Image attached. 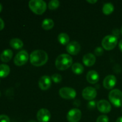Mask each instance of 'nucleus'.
Listing matches in <instances>:
<instances>
[{
  "mask_svg": "<svg viewBox=\"0 0 122 122\" xmlns=\"http://www.w3.org/2000/svg\"><path fill=\"white\" fill-rule=\"evenodd\" d=\"M71 69L74 73L76 75H81L84 71V67L79 63H75L71 66Z\"/></svg>",
  "mask_w": 122,
  "mask_h": 122,
  "instance_id": "nucleus-21",
  "label": "nucleus"
},
{
  "mask_svg": "<svg viewBox=\"0 0 122 122\" xmlns=\"http://www.w3.org/2000/svg\"><path fill=\"white\" fill-rule=\"evenodd\" d=\"M39 86L42 90L45 91L48 89L51 85V79L47 75L42 76L39 80L38 82Z\"/></svg>",
  "mask_w": 122,
  "mask_h": 122,
  "instance_id": "nucleus-12",
  "label": "nucleus"
},
{
  "mask_svg": "<svg viewBox=\"0 0 122 122\" xmlns=\"http://www.w3.org/2000/svg\"><path fill=\"white\" fill-rule=\"evenodd\" d=\"M100 79L98 73L95 70H90L86 75V80L89 83L95 84L97 83Z\"/></svg>",
  "mask_w": 122,
  "mask_h": 122,
  "instance_id": "nucleus-15",
  "label": "nucleus"
},
{
  "mask_svg": "<svg viewBox=\"0 0 122 122\" xmlns=\"http://www.w3.org/2000/svg\"><path fill=\"white\" fill-rule=\"evenodd\" d=\"M60 5V2L58 0H52L48 4V8L51 10L57 9Z\"/></svg>",
  "mask_w": 122,
  "mask_h": 122,
  "instance_id": "nucleus-24",
  "label": "nucleus"
},
{
  "mask_svg": "<svg viewBox=\"0 0 122 122\" xmlns=\"http://www.w3.org/2000/svg\"><path fill=\"white\" fill-rule=\"evenodd\" d=\"M117 82V79L115 76L110 75L106 76L103 81V86L107 89H113L115 86Z\"/></svg>",
  "mask_w": 122,
  "mask_h": 122,
  "instance_id": "nucleus-13",
  "label": "nucleus"
},
{
  "mask_svg": "<svg viewBox=\"0 0 122 122\" xmlns=\"http://www.w3.org/2000/svg\"><path fill=\"white\" fill-rule=\"evenodd\" d=\"M80 104H81V102H80V101H78V100H76V101H75V102H74L75 106H79L80 105Z\"/></svg>",
  "mask_w": 122,
  "mask_h": 122,
  "instance_id": "nucleus-34",
  "label": "nucleus"
},
{
  "mask_svg": "<svg viewBox=\"0 0 122 122\" xmlns=\"http://www.w3.org/2000/svg\"><path fill=\"white\" fill-rule=\"evenodd\" d=\"M13 51L10 49H7V50H5L4 51H2L1 56H0V58L2 62L7 63L11 60V59L13 57Z\"/></svg>",
  "mask_w": 122,
  "mask_h": 122,
  "instance_id": "nucleus-17",
  "label": "nucleus"
},
{
  "mask_svg": "<svg viewBox=\"0 0 122 122\" xmlns=\"http://www.w3.org/2000/svg\"><path fill=\"white\" fill-rule=\"evenodd\" d=\"M81 45L76 41H71L67 44L66 46V50L70 54H77L81 51Z\"/></svg>",
  "mask_w": 122,
  "mask_h": 122,
  "instance_id": "nucleus-11",
  "label": "nucleus"
},
{
  "mask_svg": "<svg viewBox=\"0 0 122 122\" xmlns=\"http://www.w3.org/2000/svg\"><path fill=\"white\" fill-rule=\"evenodd\" d=\"M29 57L28 52L26 50H21L15 55L14 63L17 66H21L27 63Z\"/></svg>",
  "mask_w": 122,
  "mask_h": 122,
  "instance_id": "nucleus-6",
  "label": "nucleus"
},
{
  "mask_svg": "<svg viewBox=\"0 0 122 122\" xmlns=\"http://www.w3.org/2000/svg\"><path fill=\"white\" fill-rule=\"evenodd\" d=\"M109 119L106 115H101L98 117L97 122H108Z\"/></svg>",
  "mask_w": 122,
  "mask_h": 122,
  "instance_id": "nucleus-27",
  "label": "nucleus"
},
{
  "mask_svg": "<svg viewBox=\"0 0 122 122\" xmlns=\"http://www.w3.org/2000/svg\"><path fill=\"white\" fill-rule=\"evenodd\" d=\"M10 118L4 114L0 115V122H10Z\"/></svg>",
  "mask_w": 122,
  "mask_h": 122,
  "instance_id": "nucleus-29",
  "label": "nucleus"
},
{
  "mask_svg": "<svg viewBox=\"0 0 122 122\" xmlns=\"http://www.w3.org/2000/svg\"><path fill=\"white\" fill-rule=\"evenodd\" d=\"M120 32H121V33L122 34V27H121V30H120Z\"/></svg>",
  "mask_w": 122,
  "mask_h": 122,
  "instance_id": "nucleus-38",
  "label": "nucleus"
},
{
  "mask_svg": "<svg viewBox=\"0 0 122 122\" xmlns=\"http://www.w3.org/2000/svg\"><path fill=\"white\" fill-rule=\"evenodd\" d=\"M113 36H116V38H117L118 36H119V34H120V31L118 29H114V30H113Z\"/></svg>",
  "mask_w": 122,
  "mask_h": 122,
  "instance_id": "nucleus-30",
  "label": "nucleus"
},
{
  "mask_svg": "<svg viewBox=\"0 0 122 122\" xmlns=\"http://www.w3.org/2000/svg\"><path fill=\"white\" fill-rule=\"evenodd\" d=\"M119 49H120V51H121L122 52V40H120V41L119 42Z\"/></svg>",
  "mask_w": 122,
  "mask_h": 122,
  "instance_id": "nucleus-32",
  "label": "nucleus"
},
{
  "mask_svg": "<svg viewBox=\"0 0 122 122\" xmlns=\"http://www.w3.org/2000/svg\"><path fill=\"white\" fill-rule=\"evenodd\" d=\"M97 95L96 89L91 86H88L85 88L82 91V97L86 100H92Z\"/></svg>",
  "mask_w": 122,
  "mask_h": 122,
  "instance_id": "nucleus-9",
  "label": "nucleus"
},
{
  "mask_svg": "<svg viewBox=\"0 0 122 122\" xmlns=\"http://www.w3.org/2000/svg\"><path fill=\"white\" fill-rule=\"evenodd\" d=\"M98 110L102 113H108L112 110L110 103L107 100H101L97 102V105Z\"/></svg>",
  "mask_w": 122,
  "mask_h": 122,
  "instance_id": "nucleus-14",
  "label": "nucleus"
},
{
  "mask_svg": "<svg viewBox=\"0 0 122 122\" xmlns=\"http://www.w3.org/2000/svg\"><path fill=\"white\" fill-rule=\"evenodd\" d=\"M97 105V103L96 102V101L92 100V101H90L88 102V105H87V107L89 110H94L96 107Z\"/></svg>",
  "mask_w": 122,
  "mask_h": 122,
  "instance_id": "nucleus-26",
  "label": "nucleus"
},
{
  "mask_svg": "<svg viewBox=\"0 0 122 122\" xmlns=\"http://www.w3.org/2000/svg\"><path fill=\"white\" fill-rule=\"evenodd\" d=\"M30 61L33 66L40 67L46 64L48 60V56L43 50H35L30 55Z\"/></svg>",
  "mask_w": 122,
  "mask_h": 122,
  "instance_id": "nucleus-1",
  "label": "nucleus"
},
{
  "mask_svg": "<svg viewBox=\"0 0 122 122\" xmlns=\"http://www.w3.org/2000/svg\"><path fill=\"white\" fill-rule=\"evenodd\" d=\"M73 59L71 56L67 54H62L56 60V67L60 70H65L71 66Z\"/></svg>",
  "mask_w": 122,
  "mask_h": 122,
  "instance_id": "nucleus-2",
  "label": "nucleus"
},
{
  "mask_svg": "<svg viewBox=\"0 0 122 122\" xmlns=\"http://www.w3.org/2000/svg\"><path fill=\"white\" fill-rule=\"evenodd\" d=\"M4 27V22L1 18H0V30H2Z\"/></svg>",
  "mask_w": 122,
  "mask_h": 122,
  "instance_id": "nucleus-31",
  "label": "nucleus"
},
{
  "mask_svg": "<svg viewBox=\"0 0 122 122\" xmlns=\"http://www.w3.org/2000/svg\"><path fill=\"white\" fill-rule=\"evenodd\" d=\"M117 38L113 35H107L102 41V46L105 50H112L116 46L117 44Z\"/></svg>",
  "mask_w": 122,
  "mask_h": 122,
  "instance_id": "nucleus-5",
  "label": "nucleus"
},
{
  "mask_svg": "<svg viewBox=\"0 0 122 122\" xmlns=\"http://www.w3.org/2000/svg\"><path fill=\"white\" fill-rule=\"evenodd\" d=\"M54 26V21L51 19H45L42 22V27L44 30H50Z\"/></svg>",
  "mask_w": 122,
  "mask_h": 122,
  "instance_id": "nucleus-20",
  "label": "nucleus"
},
{
  "mask_svg": "<svg viewBox=\"0 0 122 122\" xmlns=\"http://www.w3.org/2000/svg\"><path fill=\"white\" fill-rule=\"evenodd\" d=\"M0 96H1V92H0Z\"/></svg>",
  "mask_w": 122,
  "mask_h": 122,
  "instance_id": "nucleus-39",
  "label": "nucleus"
},
{
  "mask_svg": "<svg viewBox=\"0 0 122 122\" xmlns=\"http://www.w3.org/2000/svg\"><path fill=\"white\" fill-rule=\"evenodd\" d=\"M28 122H36V121H35V120H30V121H29Z\"/></svg>",
  "mask_w": 122,
  "mask_h": 122,
  "instance_id": "nucleus-37",
  "label": "nucleus"
},
{
  "mask_svg": "<svg viewBox=\"0 0 122 122\" xmlns=\"http://www.w3.org/2000/svg\"><path fill=\"white\" fill-rule=\"evenodd\" d=\"M51 79H52V81L54 82L55 83H60L62 81L61 76L58 73H55L52 75Z\"/></svg>",
  "mask_w": 122,
  "mask_h": 122,
  "instance_id": "nucleus-25",
  "label": "nucleus"
},
{
  "mask_svg": "<svg viewBox=\"0 0 122 122\" xmlns=\"http://www.w3.org/2000/svg\"><path fill=\"white\" fill-rule=\"evenodd\" d=\"M94 52H95V54L97 56H100L101 55L103 54V48L101 46H98L94 50Z\"/></svg>",
  "mask_w": 122,
  "mask_h": 122,
  "instance_id": "nucleus-28",
  "label": "nucleus"
},
{
  "mask_svg": "<svg viewBox=\"0 0 122 122\" xmlns=\"http://www.w3.org/2000/svg\"><path fill=\"white\" fill-rule=\"evenodd\" d=\"M110 101L116 107L122 106V92L118 89H113L108 94Z\"/></svg>",
  "mask_w": 122,
  "mask_h": 122,
  "instance_id": "nucleus-4",
  "label": "nucleus"
},
{
  "mask_svg": "<svg viewBox=\"0 0 122 122\" xmlns=\"http://www.w3.org/2000/svg\"><path fill=\"white\" fill-rule=\"evenodd\" d=\"M114 9V7L113 4L111 2H108L104 4L103 7H102V12L106 15H109L113 13Z\"/></svg>",
  "mask_w": 122,
  "mask_h": 122,
  "instance_id": "nucleus-22",
  "label": "nucleus"
},
{
  "mask_svg": "<svg viewBox=\"0 0 122 122\" xmlns=\"http://www.w3.org/2000/svg\"><path fill=\"white\" fill-rule=\"evenodd\" d=\"M58 40L62 45H67L69 43L70 38L69 35L66 33H61L58 36Z\"/></svg>",
  "mask_w": 122,
  "mask_h": 122,
  "instance_id": "nucleus-23",
  "label": "nucleus"
},
{
  "mask_svg": "<svg viewBox=\"0 0 122 122\" xmlns=\"http://www.w3.org/2000/svg\"><path fill=\"white\" fill-rule=\"evenodd\" d=\"M83 63L88 67L92 66L96 61V58L95 56L92 53H87L83 56Z\"/></svg>",
  "mask_w": 122,
  "mask_h": 122,
  "instance_id": "nucleus-16",
  "label": "nucleus"
},
{
  "mask_svg": "<svg viewBox=\"0 0 122 122\" xmlns=\"http://www.w3.org/2000/svg\"><path fill=\"white\" fill-rule=\"evenodd\" d=\"M29 7L33 13L41 15L46 10V4L42 0H31L29 2Z\"/></svg>",
  "mask_w": 122,
  "mask_h": 122,
  "instance_id": "nucleus-3",
  "label": "nucleus"
},
{
  "mask_svg": "<svg viewBox=\"0 0 122 122\" xmlns=\"http://www.w3.org/2000/svg\"><path fill=\"white\" fill-rule=\"evenodd\" d=\"M36 117L39 122H48L51 119V113L46 108H41L38 112Z\"/></svg>",
  "mask_w": 122,
  "mask_h": 122,
  "instance_id": "nucleus-10",
  "label": "nucleus"
},
{
  "mask_svg": "<svg viewBox=\"0 0 122 122\" xmlns=\"http://www.w3.org/2000/svg\"><path fill=\"white\" fill-rule=\"evenodd\" d=\"M2 5H1V4H0V12L2 11Z\"/></svg>",
  "mask_w": 122,
  "mask_h": 122,
  "instance_id": "nucleus-36",
  "label": "nucleus"
},
{
  "mask_svg": "<svg viewBox=\"0 0 122 122\" xmlns=\"http://www.w3.org/2000/svg\"><path fill=\"white\" fill-rule=\"evenodd\" d=\"M10 72V68L9 66L2 64L0 65V77H5L8 76Z\"/></svg>",
  "mask_w": 122,
  "mask_h": 122,
  "instance_id": "nucleus-19",
  "label": "nucleus"
},
{
  "mask_svg": "<svg viewBox=\"0 0 122 122\" xmlns=\"http://www.w3.org/2000/svg\"><path fill=\"white\" fill-rule=\"evenodd\" d=\"M82 117V112L78 108H73L68 112L67 119L69 122H78Z\"/></svg>",
  "mask_w": 122,
  "mask_h": 122,
  "instance_id": "nucleus-8",
  "label": "nucleus"
},
{
  "mask_svg": "<svg viewBox=\"0 0 122 122\" xmlns=\"http://www.w3.org/2000/svg\"><path fill=\"white\" fill-rule=\"evenodd\" d=\"M116 122H122V117H120L117 119Z\"/></svg>",
  "mask_w": 122,
  "mask_h": 122,
  "instance_id": "nucleus-35",
  "label": "nucleus"
},
{
  "mask_svg": "<svg viewBox=\"0 0 122 122\" xmlns=\"http://www.w3.org/2000/svg\"><path fill=\"white\" fill-rule=\"evenodd\" d=\"M10 45L15 50H19L23 46V42L19 38H13L10 41Z\"/></svg>",
  "mask_w": 122,
  "mask_h": 122,
  "instance_id": "nucleus-18",
  "label": "nucleus"
},
{
  "mask_svg": "<svg viewBox=\"0 0 122 122\" xmlns=\"http://www.w3.org/2000/svg\"><path fill=\"white\" fill-rule=\"evenodd\" d=\"M87 2H89V3L90 4H95L97 2V0H90V1H89V0H88Z\"/></svg>",
  "mask_w": 122,
  "mask_h": 122,
  "instance_id": "nucleus-33",
  "label": "nucleus"
},
{
  "mask_svg": "<svg viewBox=\"0 0 122 122\" xmlns=\"http://www.w3.org/2000/svg\"></svg>",
  "mask_w": 122,
  "mask_h": 122,
  "instance_id": "nucleus-40",
  "label": "nucleus"
},
{
  "mask_svg": "<svg viewBox=\"0 0 122 122\" xmlns=\"http://www.w3.org/2000/svg\"><path fill=\"white\" fill-rule=\"evenodd\" d=\"M59 94L61 97L66 100L74 99L76 96V92L74 89L69 87H64L60 89Z\"/></svg>",
  "mask_w": 122,
  "mask_h": 122,
  "instance_id": "nucleus-7",
  "label": "nucleus"
}]
</instances>
